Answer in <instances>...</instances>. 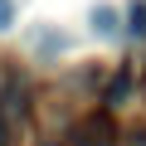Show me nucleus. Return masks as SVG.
Wrapping results in <instances>:
<instances>
[{"mask_svg": "<svg viewBox=\"0 0 146 146\" xmlns=\"http://www.w3.org/2000/svg\"><path fill=\"white\" fill-rule=\"evenodd\" d=\"M112 141H117L112 117H83L73 127V146H112Z\"/></svg>", "mask_w": 146, "mask_h": 146, "instance_id": "1", "label": "nucleus"}, {"mask_svg": "<svg viewBox=\"0 0 146 146\" xmlns=\"http://www.w3.org/2000/svg\"><path fill=\"white\" fill-rule=\"evenodd\" d=\"M88 20H93V29H98V34H112V29H117V10H112V5H93V15H88Z\"/></svg>", "mask_w": 146, "mask_h": 146, "instance_id": "2", "label": "nucleus"}, {"mask_svg": "<svg viewBox=\"0 0 146 146\" xmlns=\"http://www.w3.org/2000/svg\"><path fill=\"white\" fill-rule=\"evenodd\" d=\"M127 20H131V34H136V39H146V0H136V5L127 10Z\"/></svg>", "mask_w": 146, "mask_h": 146, "instance_id": "3", "label": "nucleus"}, {"mask_svg": "<svg viewBox=\"0 0 146 146\" xmlns=\"http://www.w3.org/2000/svg\"><path fill=\"white\" fill-rule=\"evenodd\" d=\"M15 25V0H0V29Z\"/></svg>", "mask_w": 146, "mask_h": 146, "instance_id": "4", "label": "nucleus"}, {"mask_svg": "<svg viewBox=\"0 0 146 146\" xmlns=\"http://www.w3.org/2000/svg\"><path fill=\"white\" fill-rule=\"evenodd\" d=\"M5 136H10V131H5V122H0V146H5Z\"/></svg>", "mask_w": 146, "mask_h": 146, "instance_id": "5", "label": "nucleus"}, {"mask_svg": "<svg viewBox=\"0 0 146 146\" xmlns=\"http://www.w3.org/2000/svg\"><path fill=\"white\" fill-rule=\"evenodd\" d=\"M44 146H58V141H44Z\"/></svg>", "mask_w": 146, "mask_h": 146, "instance_id": "6", "label": "nucleus"}]
</instances>
